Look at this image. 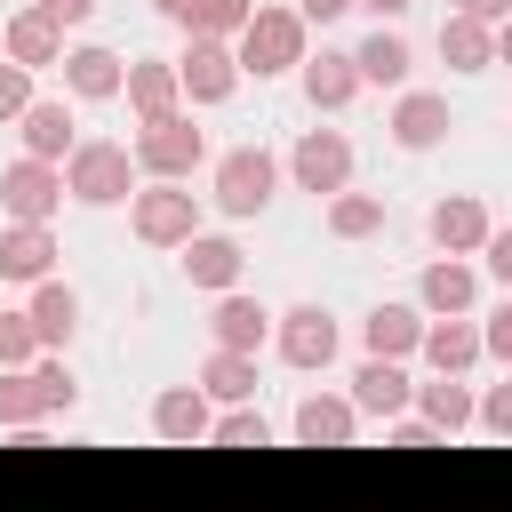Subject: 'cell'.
I'll return each mask as SVG.
<instances>
[{"instance_id": "cell-1", "label": "cell", "mask_w": 512, "mask_h": 512, "mask_svg": "<svg viewBox=\"0 0 512 512\" xmlns=\"http://www.w3.org/2000/svg\"><path fill=\"white\" fill-rule=\"evenodd\" d=\"M136 152L128 144H112V136H80L72 144V160H64V192L80 200V208H120V200H136Z\"/></svg>"}, {"instance_id": "cell-2", "label": "cell", "mask_w": 512, "mask_h": 512, "mask_svg": "<svg viewBox=\"0 0 512 512\" xmlns=\"http://www.w3.org/2000/svg\"><path fill=\"white\" fill-rule=\"evenodd\" d=\"M208 200H216V216H232V224L264 216V208L280 200V160H272L264 144H232V152L208 168Z\"/></svg>"}, {"instance_id": "cell-3", "label": "cell", "mask_w": 512, "mask_h": 512, "mask_svg": "<svg viewBox=\"0 0 512 512\" xmlns=\"http://www.w3.org/2000/svg\"><path fill=\"white\" fill-rule=\"evenodd\" d=\"M232 48H240V72L272 80V72H296V64L312 56V24H304V8H296V0H288V8H256V16H248V32H240Z\"/></svg>"}, {"instance_id": "cell-4", "label": "cell", "mask_w": 512, "mask_h": 512, "mask_svg": "<svg viewBox=\"0 0 512 512\" xmlns=\"http://www.w3.org/2000/svg\"><path fill=\"white\" fill-rule=\"evenodd\" d=\"M128 224L144 248H184L200 232V192H184V176H152L136 200H128Z\"/></svg>"}, {"instance_id": "cell-5", "label": "cell", "mask_w": 512, "mask_h": 512, "mask_svg": "<svg viewBox=\"0 0 512 512\" xmlns=\"http://www.w3.org/2000/svg\"><path fill=\"white\" fill-rule=\"evenodd\" d=\"M136 168L144 176H192L208 160V136L192 128V112H160V120H136Z\"/></svg>"}, {"instance_id": "cell-6", "label": "cell", "mask_w": 512, "mask_h": 512, "mask_svg": "<svg viewBox=\"0 0 512 512\" xmlns=\"http://www.w3.org/2000/svg\"><path fill=\"white\" fill-rule=\"evenodd\" d=\"M56 208H64V160L24 152V160L0 168V216H16V224H48Z\"/></svg>"}, {"instance_id": "cell-7", "label": "cell", "mask_w": 512, "mask_h": 512, "mask_svg": "<svg viewBox=\"0 0 512 512\" xmlns=\"http://www.w3.org/2000/svg\"><path fill=\"white\" fill-rule=\"evenodd\" d=\"M176 72H184V96L192 104H232L240 96V48L232 40H208V32H184V56H176Z\"/></svg>"}, {"instance_id": "cell-8", "label": "cell", "mask_w": 512, "mask_h": 512, "mask_svg": "<svg viewBox=\"0 0 512 512\" xmlns=\"http://www.w3.org/2000/svg\"><path fill=\"white\" fill-rule=\"evenodd\" d=\"M288 176H296V192H312V200L344 192V184H352V136H344V128H304V136L288 144Z\"/></svg>"}, {"instance_id": "cell-9", "label": "cell", "mask_w": 512, "mask_h": 512, "mask_svg": "<svg viewBox=\"0 0 512 512\" xmlns=\"http://www.w3.org/2000/svg\"><path fill=\"white\" fill-rule=\"evenodd\" d=\"M272 344H280V360H288V368H304V376H312V368H328V360H336V344H344V336H336V312H328V304H288V312L272 320Z\"/></svg>"}, {"instance_id": "cell-10", "label": "cell", "mask_w": 512, "mask_h": 512, "mask_svg": "<svg viewBox=\"0 0 512 512\" xmlns=\"http://www.w3.org/2000/svg\"><path fill=\"white\" fill-rule=\"evenodd\" d=\"M416 360H424V368H440V376H472V368L488 360V336H480V320H472V312H432V320H424Z\"/></svg>"}, {"instance_id": "cell-11", "label": "cell", "mask_w": 512, "mask_h": 512, "mask_svg": "<svg viewBox=\"0 0 512 512\" xmlns=\"http://www.w3.org/2000/svg\"><path fill=\"white\" fill-rule=\"evenodd\" d=\"M352 408H360V416H376V424H392L400 408H416V376H408V360L368 352V360L352 368Z\"/></svg>"}, {"instance_id": "cell-12", "label": "cell", "mask_w": 512, "mask_h": 512, "mask_svg": "<svg viewBox=\"0 0 512 512\" xmlns=\"http://www.w3.org/2000/svg\"><path fill=\"white\" fill-rule=\"evenodd\" d=\"M120 88H128V56H120V48H104V40L64 48V96H80V104H112Z\"/></svg>"}, {"instance_id": "cell-13", "label": "cell", "mask_w": 512, "mask_h": 512, "mask_svg": "<svg viewBox=\"0 0 512 512\" xmlns=\"http://www.w3.org/2000/svg\"><path fill=\"white\" fill-rule=\"evenodd\" d=\"M424 232H432V248H448V256H480L488 232H496V216L480 208V192H448V200H432Z\"/></svg>"}, {"instance_id": "cell-14", "label": "cell", "mask_w": 512, "mask_h": 512, "mask_svg": "<svg viewBox=\"0 0 512 512\" xmlns=\"http://www.w3.org/2000/svg\"><path fill=\"white\" fill-rule=\"evenodd\" d=\"M288 432H296V448H352L360 408H352V392H304L296 416H288Z\"/></svg>"}, {"instance_id": "cell-15", "label": "cell", "mask_w": 512, "mask_h": 512, "mask_svg": "<svg viewBox=\"0 0 512 512\" xmlns=\"http://www.w3.org/2000/svg\"><path fill=\"white\" fill-rule=\"evenodd\" d=\"M296 80H304V104H312V112H344V104L368 88L352 48H320V56H304V64H296Z\"/></svg>"}, {"instance_id": "cell-16", "label": "cell", "mask_w": 512, "mask_h": 512, "mask_svg": "<svg viewBox=\"0 0 512 512\" xmlns=\"http://www.w3.org/2000/svg\"><path fill=\"white\" fill-rule=\"evenodd\" d=\"M152 432H160L168 448H200V440L216 432V400H208L200 384H168V392L152 400Z\"/></svg>"}, {"instance_id": "cell-17", "label": "cell", "mask_w": 512, "mask_h": 512, "mask_svg": "<svg viewBox=\"0 0 512 512\" xmlns=\"http://www.w3.org/2000/svg\"><path fill=\"white\" fill-rule=\"evenodd\" d=\"M0 56H16V64H32V72H48V64H64V24L48 16V8H16L8 24H0Z\"/></svg>"}, {"instance_id": "cell-18", "label": "cell", "mask_w": 512, "mask_h": 512, "mask_svg": "<svg viewBox=\"0 0 512 512\" xmlns=\"http://www.w3.org/2000/svg\"><path fill=\"white\" fill-rule=\"evenodd\" d=\"M128 112L136 120H160V112H184V72L176 56H128Z\"/></svg>"}, {"instance_id": "cell-19", "label": "cell", "mask_w": 512, "mask_h": 512, "mask_svg": "<svg viewBox=\"0 0 512 512\" xmlns=\"http://www.w3.org/2000/svg\"><path fill=\"white\" fill-rule=\"evenodd\" d=\"M392 144L400 152H432V144H448V96H432V88H400V104H392Z\"/></svg>"}, {"instance_id": "cell-20", "label": "cell", "mask_w": 512, "mask_h": 512, "mask_svg": "<svg viewBox=\"0 0 512 512\" xmlns=\"http://www.w3.org/2000/svg\"><path fill=\"white\" fill-rule=\"evenodd\" d=\"M416 304L424 312H472L480 304V272H472V256H432L424 272H416Z\"/></svg>"}, {"instance_id": "cell-21", "label": "cell", "mask_w": 512, "mask_h": 512, "mask_svg": "<svg viewBox=\"0 0 512 512\" xmlns=\"http://www.w3.org/2000/svg\"><path fill=\"white\" fill-rule=\"evenodd\" d=\"M56 272V232L48 224H0V280H16V288H32V280H48Z\"/></svg>"}, {"instance_id": "cell-22", "label": "cell", "mask_w": 512, "mask_h": 512, "mask_svg": "<svg viewBox=\"0 0 512 512\" xmlns=\"http://www.w3.org/2000/svg\"><path fill=\"white\" fill-rule=\"evenodd\" d=\"M432 48H440V64H448V72H488V64H496V24H488V16H464V8H448Z\"/></svg>"}, {"instance_id": "cell-23", "label": "cell", "mask_w": 512, "mask_h": 512, "mask_svg": "<svg viewBox=\"0 0 512 512\" xmlns=\"http://www.w3.org/2000/svg\"><path fill=\"white\" fill-rule=\"evenodd\" d=\"M16 136H24V152H40V160H72L80 120H72V104H64V96H32V104H24V120H16Z\"/></svg>"}, {"instance_id": "cell-24", "label": "cell", "mask_w": 512, "mask_h": 512, "mask_svg": "<svg viewBox=\"0 0 512 512\" xmlns=\"http://www.w3.org/2000/svg\"><path fill=\"white\" fill-rule=\"evenodd\" d=\"M24 312H32V328H40V352H64V344L80 336V288H64L56 272H48V280H32Z\"/></svg>"}, {"instance_id": "cell-25", "label": "cell", "mask_w": 512, "mask_h": 512, "mask_svg": "<svg viewBox=\"0 0 512 512\" xmlns=\"http://www.w3.org/2000/svg\"><path fill=\"white\" fill-rule=\"evenodd\" d=\"M272 320H280V312H264L256 296L224 288V296H216V312H208V336H216V344H232V352H264V344H272Z\"/></svg>"}, {"instance_id": "cell-26", "label": "cell", "mask_w": 512, "mask_h": 512, "mask_svg": "<svg viewBox=\"0 0 512 512\" xmlns=\"http://www.w3.org/2000/svg\"><path fill=\"white\" fill-rule=\"evenodd\" d=\"M240 240H224V232H192L184 240V280L192 288H208V296H224V288H240Z\"/></svg>"}, {"instance_id": "cell-27", "label": "cell", "mask_w": 512, "mask_h": 512, "mask_svg": "<svg viewBox=\"0 0 512 512\" xmlns=\"http://www.w3.org/2000/svg\"><path fill=\"white\" fill-rule=\"evenodd\" d=\"M424 304H376L368 320H360V344L368 352H384V360H416V344H424Z\"/></svg>"}, {"instance_id": "cell-28", "label": "cell", "mask_w": 512, "mask_h": 512, "mask_svg": "<svg viewBox=\"0 0 512 512\" xmlns=\"http://www.w3.org/2000/svg\"><path fill=\"white\" fill-rule=\"evenodd\" d=\"M352 56H360V80H368V88H408L416 48H408V32H400V24H376V32H368Z\"/></svg>"}, {"instance_id": "cell-29", "label": "cell", "mask_w": 512, "mask_h": 512, "mask_svg": "<svg viewBox=\"0 0 512 512\" xmlns=\"http://www.w3.org/2000/svg\"><path fill=\"white\" fill-rule=\"evenodd\" d=\"M416 408H424V416H432L448 440L480 424V392H472L464 376H440V368H432V384H416Z\"/></svg>"}, {"instance_id": "cell-30", "label": "cell", "mask_w": 512, "mask_h": 512, "mask_svg": "<svg viewBox=\"0 0 512 512\" xmlns=\"http://www.w3.org/2000/svg\"><path fill=\"white\" fill-rule=\"evenodd\" d=\"M200 392H208L216 408H232V400H256V352H232V344H216V352L200 360Z\"/></svg>"}, {"instance_id": "cell-31", "label": "cell", "mask_w": 512, "mask_h": 512, "mask_svg": "<svg viewBox=\"0 0 512 512\" xmlns=\"http://www.w3.org/2000/svg\"><path fill=\"white\" fill-rule=\"evenodd\" d=\"M328 232H336V240H376V232H384V200H376V192H352V184L328 192Z\"/></svg>"}, {"instance_id": "cell-32", "label": "cell", "mask_w": 512, "mask_h": 512, "mask_svg": "<svg viewBox=\"0 0 512 512\" xmlns=\"http://www.w3.org/2000/svg\"><path fill=\"white\" fill-rule=\"evenodd\" d=\"M40 416H48L40 376H32V368H0V432H32Z\"/></svg>"}, {"instance_id": "cell-33", "label": "cell", "mask_w": 512, "mask_h": 512, "mask_svg": "<svg viewBox=\"0 0 512 512\" xmlns=\"http://www.w3.org/2000/svg\"><path fill=\"white\" fill-rule=\"evenodd\" d=\"M208 448H272V424L256 416V400H232V408L216 416V432H208Z\"/></svg>"}, {"instance_id": "cell-34", "label": "cell", "mask_w": 512, "mask_h": 512, "mask_svg": "<svg viewBox=\"0 0 512 512\" xmlns=\"http://www.w3.org/2000/svg\"><path fill=\"white\" fill-rule=\"evenodd\" d=\"M32 376H40V400H48V416H72V408H80V376L64 368V352H40V360H32Z\"/></svg>"}, {"instance_id": "cell-35", "label": "cell", "mask_w": 512, "mask_h": 512, "mask_svg": "<svg viewBox=\"0 0 512 512\" xmlns=\"http://www.w3.org/2000/svg\"><path fill=\"white\" fill-rule=\"evenodd\" d=\"M248 16H256V0H200L184 32H208V40H240V32H248Z\"/></svg>"}, {"instance_id": "cell-36", "label": "cell", "mask_w": 512, "mask_h": 512, "mask_svg": "<svg viewBox=\"0 0 512 512\" xmlns=\"http://www.w3.org/2000/svg\"><path fill=\"white\" fill-rule=\"evenodd\" d=\"M40 360V328L32 312H0V368H32Z\"/></svg>"}, {"instance_id": "cell-37", "label": "cell", "mask_w": 512, "mask_h": 512, "mask_svg": "<svg viewBox=\"0 0 512 512\" xmlns=\"http://www.w3.org/2000/svg\"><path fill=\"white\" fill-rule=\"evenodd\" d=\"M24 104H32V64L0 56V120H24Z\"/></svg>"}, {"instance_id": "cell-38", "label": "cell", "mask_w": 512, "mask_h": 512, "mask_svg": "<svg viewBox=\"0 0 512 512\" xmlns=\"http://www.w3.org/2000/svg\"><path fill=\"white\" fill-rule=\"evenodd\" d=\"M480 432H496V440H512V376L480 392Z\"/></svg>"}, {"instance_id": "cell-39", "label": "cell", "mask_w": 512, "mask_h": 512, "mask_svg": "<svg viewBox=\"0 0 512 512\" xmlns=\"http://www.w3.org/2000/svg\"><path fill=\"white\" fill-rule=\"evenodd\" d=\"M480 336H488V360H504V368H512V288H504V304L480 320Z\"/></svg>"}, {"instance_id": "cell-40", "label": "cell", "mask_w": 512, "mask_h": 512, "mask_svg": "<svg viewBox=\"0 0 512 512\" xmlns=\"http://www.w3.org/2000/svg\"><path fill=\"white\" fill-rule=\"evenodd\" d=\"M480 264H488V280H504V288H512V224H496V232H488Z\"/></svg>"}, {"instance_id": "cell-41", "label": "cell", "mask_w": 512, "mask_h": 512, "mask_svg": "<svg viewBox=\"0 0 512 512\" xmlns=\"http://www.w3.org/2000/svg\"><path fill=\"white\" fill-rule=\"evenodd\" d=\"M32 8H48V16L64 24V32H80V24L96 16V0H32Z\"/></svg>"}, {"instance_id": "cell-42", "label": "cell", "mask_w": 512, "mask_h": 512, "mask_svg": "<svg viewBox=\"0 0 512 512\" xmlns=\"http://www.w3.org/2000/svg\"><path fill=\"white\" fill-rule=\"evenodd\" d=\"M296 8H304V24H336V16H352L360 0H296Z\"/></svg>"}, {"instance_id": "cell-43", "label": "cell", "mask_w": 512, "mask_h": 512, "mask_svg": "<svg viewBox=\"0 0 512 512\" xmlns=\"http://www.w3.org/2000/svg\"><path fill=\"white\" fill-rule=\"evenodd\" d=\"M448 8H464V16H488V24H504V16H512V0H448Z\"/></svg>"}, {"instance_id": "cell-44", "label": "cell", "mask_w": 512, "mask_h": 512, "mask_svg": "<svg viewBox=\"0 0 512 512\" xmlns=\"http://www.w3.org/2000/svg\"><path fill=\"white\" fill-rule=\"evenodd\" d=\"M360 8H368V16H376V24H400V16H408V8H416V0H360Z\"/></svg>"}, {"instance_id": "cell-45", "label": "cell", "mask_w": 512, "mask_h": 512, "mask_svg": "<svg viewBox=\"0 0 512 512\" xmlns=\"http://www.w3.org/2000/svg\"><path fill=\"white\" fill-rule=\"evenodd\" d=\"M152 8H160L168 24H192V8H200V0H152Z\"/></svg>"}, {"instance_id": "cell-46", "label": "cell", "mask_w": 512, "mask_h": 512, "mask_svg": "<svg viewBox=\"0 0 512 512\" xmlns=\"http://www.w3.org/2000/svg\"><path fill=\"white\" fill-rule=\"evenodd\" d=\"M496 64H512V16L496 24Z\"/></svg>"}]
</instances>
